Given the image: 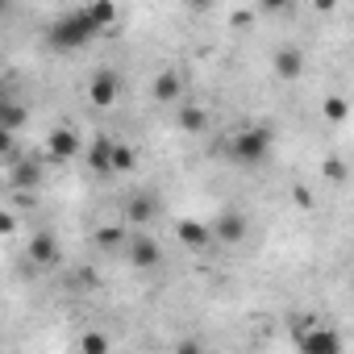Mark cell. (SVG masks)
I'll return each mask as SVG.
<instances>
[{
	"instance_id": "1",
	"label": "cell",
	"mask_w": 354,
	"mask_h": 354,
	"mask_svg": "<svg viewBox=\"0 0 354 354\" xmlns=\"http://www.w3.org/2000/svg\"><path fill=\"white\" fill-rule=\"evenodd\" d=\"M96 34H100V30H96L92 13H88V5H84V9H71V13H63V17L50 26L46 42H50L55 50H84V46H88Z\"/></svg>"
},
{
	"instance_id": "2",
	"label": "cell",
	"mask_w": 354,
	"mask_h": 354,
	"mask_svg": "<svg viewBox=\"0 0 354 354\" xmlns=\"http://www.w3.org/2000/svg\"><path fill=\"white\" fill-rule=\"evenodd\" d=\"M271 142H275V133H271L267 125H246V129L234 133V142H230V158H234L238 167H259V162L271 154Z\"/></svg>"
},
{
	"instance_id": "3",
	"label": "cell",
	"mask_w": 354,
	"mask_h": 354,
	"mask_svg": "<svg viewBox=\"0 0 354 354\" xmlns=\"http://www.w3.org/2000/svg\"><path fill=\"white\" fill-rule=\"evenodd\" d=\"M296 346L300 354H346V342L333 325H304L296 329Z\"/></svg>"
},
{
	"instance_id": "4",
	"label": "cell",
	"mask_w": 354,
	"mask_h": 354,
	"mask_svg": "<svg viewBox=\"0 0 354 354\" xmlns=\"http://www.w3.org/2000/svg\"><path fill=\"white\" fill-rule=\"evenodd\" d=\"M117 96H121V80H117V71L100 67V71L92 75V84H88V100L100 104V109H109V104H117Z\"/></svg>"
},
{
	"instance_id": "5",
	"label": "cell",
	"mask_w": 354,
	"mask_h": 354,
	"mask_svg": "<svg viewBox=\"0 0 354 354\" xmlns=\"http://www.w3.org/2000/svg\"><path fill=\"white\" fill-rule=\"evenodd\" d=\"M129 263L138 267V271H154L158 267V259H162V250H158V242L154 238H146V234H129Z\"/></svg>"
},
{
	"instance_id": "6",
	"label": "cell",
	"mask_w": 354,
	"mask_h": 354,
	"mask_svg": "<svg viewBox=\"0 0 354 354\" xmlns=\"http://www.w3.org/2000/svg\"><path fill=\"white\" fill-rule=\"evenodd\" d=\"M175 238H180V246H188V250H205L213 242V225L184 217V221H175Z\"/></svg>"
},
{
	"instance_id": "7",
	"label": "cell",
	"mask_w": 354,
	"mask_h": 354,
	"mask_svg": "<svg viewBox=\"0 0 354 354\" xmlns=\"http://www.w3.org/2000/svg\"><path fill=\"white\" fill-rule=\"evenodd\" d=\"M271 67H275L279 80H300L304 75V50L300 46H279L275 59H271Z\"/></svg>"
},
{
	"instance_id": "8",
	"label": "cell",
	"mask_w": 354,
	"mask_h": 354,
	"mask_svg": "<svg viewBox=\"0 0 354 354\" xmlns=\"http://www.w3.org/2000/svg\"><path fill=\"white\" fill-rule=\"evenodd\" d=\"M46 150H50V158H75L80 154V133L75 129H50L46 133Z\"/></svg>"
},
{
	"instance_id": "9",
	"label": "cell",
	"mask_w": 354,
	"mask_h": 354,
	"mask_svg": "<svg viewBox=\"0 0 354 354\" xmlns=\"http://www.w3.org/2000/svg\"><path fill=\"white\" fill-rule=\"evenodd\" d=\"M213 238H217V242H230V246L242 242V238H246V217H242V213H221V217L213 221Z\"/></svg>"
},
{
	"instance_id": "10",
	"label": "cell",
	"mask_w": 354,
	"mask_h": 354,
	"mask_svg": "<svg viewBox=\"0 0 354 354\" xmlns=\"http://www.w3.org/2000/svg\"><path fill=\"white\" fill-rule=\"evenodd\" d=\"M150 92H154V100H162V104H167V100H180V96H184V80L175 75V71H158Z\"/></svg>"
},
{
	"instance_id": "11",
	"label": "cell",
	"mask_w": 354,
	"mask_h": 354,
	"mask_svg": "<svg viewBox=\"0 0 354 354\" xmlns=\"http://www.w3.org/2000/svg\"><path fill=\"white\" fill-rule=\"evenodd\" d=\"M30 259H34V267H50V263L59 259L55 238H50V234H34V238H30Z\"/></svg>"
},
{
	"instance_id": "12",
	"label": "cell",
	"mask_w": 354,
	"mask_h": 354,
	"mask_svg": "<svg viewBox=\"0 0 354 354\" xmlns=\"http://www.w3.org/2000/svg\"><path fill=\"white\" fill-rule=\"evenodd\" d=\"M113 150H117V142H113L109 133H100V138L92 142V150H88V162H92L96 171H113Z\"/></svg>"
},
{
	"instance_id": "13",
	"label": "cell",
	"mask_w": 354,
	"mask_h": 354,
	"mask_svg": "<svg viewBox=\"0 0 354 354\" xmlns=\"http://www.w3.org/2000/svg\"><path fill=\"white\" fill-rule=\"evenodd\" d=\"M21 125H26V109H21V104H13V100H0V133L13 138Z\"/></svg>"
},
{
	"instance_id": "14",
	"label": "cell",
	"mask_w": 354,
	"mask_h": 354,
	"mask_svg": "<svg viewBox=\"0 0 354 354\" xmlns=\"http://www.w3.org/2000/svg\"><path fill=\"white\" fill-rule=\"evenodd\" d=\"M180 129H184V133H205V129H209V113H205L201 104H184V109H180Z\"/></svg>"
},
{
	"instance_id": "15",
	"label": "cell",
	"mask_w": 354,
	"mask_h": 354,
	"mask_svg": "<svg viewBox=\"0 0 354 354\" xmlns=\"http://www.w3.org/2000/svg\"><path fill=\"white\" fill-rule=\"evenodd\" d=\"M88 13H92V21H96L100 34L117 26V5H109V0H96V5H88Z\"/></svg>"
},
{
	"instance_id": "16",
	"label": "cell",
	"mask_w": 354,
	"mask_h": 354,
	"mask_svg": "<svg viewBox=\"0 0 354 354\" xmlns=\"http://www.w3.org/2000/svg\"><path fill=\"white\" fill-rule=\"evenodd\" d=\"M125 217H129V225H146V221L154 217V201H150V196H133L129 209H125Z\"/></svg>"
},
{
	"instance_id": "17",
	"label": "cell",
	"mask_w": 354,
	"mask_h": 354,
	"mask_svg": "<svg viewBox=\"0 0 354 354\" xmlns=\"http://www.w3.org/2000/svg\"><path fill=\"white\" fill-rule=\"evenodd\" d=\"M80 354H109V337H104L100 329L80 333Z\"/></svg>"
},
{
	"instance_id": "18",
	"label": "cell",
	"mask_w": 354,
	"mask_h": 354,
	"mask_svg": "<svg viewBox=\"0 0 354 354\" xmlns=\"http://www.w3.org/2000/svg\"><path fill=\"white\" fill-rule=\"evenodd\" d=\"M321 113H325V121H333V125H337V121H346V117H350V100H346V96H329V100L321 104Z\"/></svg>"
},
{
	"instance_id": "19",
	"label": "cell",
	"mask_w": 354,
	"mask_h": 354,
	"mask_svg": "<svg viewBox=\"0 0 354 354\" xmlns=\"http://www.w3.org/2000/svg\"><path fill=\"white\" fill-rule=\"evenodd\" d=\"M96 242H100L104 250H113V246H121V242H125V230H121V225H100Z\"/></svg>"
},
{
	"instance_id": "20",
	"label": "cell",
	"mask_w": 354,
	"mask_h": 354,
	"mask_svg": "<svg viewBox=\"0 0 354 354\" xmlns=\"http://www.w3.org/2000/svg\"><path fill=\"white\" fill-rule=\"evenodd\" d=\"M133 162H138V154L117 142V150H113V171H133Z\"/></svg>"
},
{
	"instance_id": "21",
	"label": "cell",
	"mask_w": 354,
	"mask_h": 354,
	"mask_svg": "<svg viewBox=\"0 0 354 354\" xmlns=\"http://www.w3.org/2000/svg\"><path fill=\"white\" fill-rule=\"evenodd\" d=\"M321 171H325V180H329V184H346V175H350L342 158H325V167H321Z\"/></svg>"
},
{
	"instance_id": "22",
	"label": "cell",
	"mask_w": 354,
	"mask_h": 354,
	"mask_svg": "<svg viewBox=\"0 0 354 354\" xmlns=\"http://www.w3.org/2000/svg\"><path fill=\"white\" fill-rule=\"evenodd\" d=\"M13 180H17V188H30V184L42 180V171L38 167H21V171H13Z\"/></svg>"
},
{
	"instance_id": "23",
	"label": "cell",
	"mask_w": 354,
	"mask_h": 354,
	"mask_svg": "<svg viewBox=\"0 0 354 354\" xmlns=\"http://www.w3.org/2000/svg\"><path fill=\"white\" fill-rule=\"evenodd\" d=\"M292 201L300 205V209H313L317 201H313V188H304V184H296V192H292Z\"/></svg>"
},
{
	"instance_id": "24",
	"label": "cell",
	"mask_w": 354,
	"mask_h": 354,
	"mask_svg": "<svg viewBox=\"0 0 354 354\" xmlns=\"http://www.w3.org/2000/svg\"><path fill=\"white\" fill-rule=\"evenodd\" d=\"M0 230L13 234V230H17V217H13V213H0Z\"/></svg>"
},
{
	"instance_id": "25",
	"label": "cell",
	"mask_w": 354,
	"mask_h": 354,
	"mask_svg": "<svg viewBox=\"0 0 354 354\" xmlns=\"http://www.w3.org/2000/svg\"><path fill=\"white\" fill-rule=\"evenodd\" d=\"M180 354H205V350H201V342H184V346H180Z\"/></svg>"
}]
</instances>
